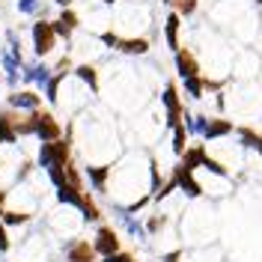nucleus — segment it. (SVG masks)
I'll return each mask as SVG.
<instances>
[{
    "mask_svg": "<svg viewBox=\"0 0 262 262\" xmlns=\"http://www.w3.org/2000/svg\"><path fill=\"white\" fill-rule=\"evenodd\" d=\"M0 90H3V69H0Z\"/></svg>",
    "mask_w": 262,
    "mask_h": 262,
    "instance_id": "2f4dec72",
    "label": "nucleus"
},
{
    "mask_svg": "<svg viewBox=\"0 0 262 262\" xmlns=\"http://www.w3.org/2000/svg\"><path fill=\"white\" fill-rule=\"evenodd\" d=\"M30 217H33L30 212H3L0 221H3L6 227H24V224H30Z\"/></svg>",
    "mask_w": 262,
    "mask_h": 262,
    "instance_id": "aec40b11",
    "label": "nucleus"
},
{
    "mask_svg": "<svg viewBox=\"0 0 262 262\" xmlns=\"http://www.w3.org/2000/svg\"><path fill=\"white\" fill-rule=\"evenodd\" d=\"M149 39L146 36H128V39H116L114 51H119V54H128V57H140V54H149Z\"/></svg>",
    "mask_w": 262,
    "mask_h": 262,
    "instance_id": "9d476101",
    "label": "nucleus"
},
{
    "mask_svg": "<svg viewBox=\"0 0 262 262\" xmlns=\"http://www.w3.org/2000/svg\"><path fill=\"white\" fill-rule=\"evenodd\" d=\"M42 93L36 90V86H18V90H9V96H6V107H12V111H39L42 107Z\"/></svg>",
    "mask_w": 262,
    "mask_h": 262,
    "instance_id": "f03ea898",
    "label": "nucleus"
},
{
    "mask_svg": "<svg viewBox=\"0 0 262 262\" xmlns=\"http://www.w3.org/2000/svg\"><path fill=\"white\" fill-rule=\"evenodd\" d=\"M60 137H63L60 119L54 116V111L42 107V111H39V125H36V140H39V143H54V140H60Z\"/></svg>",
    "mask_w": 262,
    "mask_h": 262,
    "instance_id": "20e7f679",
    "label": "nucleus"
},
{
    "mask_svg": "<svg viewBox=\"0 0 262 262\" xmlns=\"http://www.w3.org/2000/svg\"><path fill=\"white\" fill-rule=\"evenodd\" d=\"M83 194L86 191H78V188H72L69 182L66 185H60V188H54V196H57V203L60 206H66V209H81V203H83Z\"/></svg>",
    "mask_w": 262,
    "mask_h": 262,
    "instance_id": "f8f14e48",
    "label": "nucleus"
},
{
    "mask_svg": "<svg viewBox=\"0 0 262 262\" xmlns=\"http://www.w3.org/2000/svg\"><path fill=\"white\" fill-rule=\"evenodd\" d=\"M83 176L90 179V188H93V191L104 194V188H107V176H111V167H98V164H90V167L83 170Z\"/></svg>",
    "mask_w": 262,
    "mask_h": 262,
    "instance_id": "4468645a",
    "label": "nucleus"
},
{
    "mask_svg": "<svg viewBox=\"0 0 262 262\" xmlns=\"http://www.w3.org/2000/svg\"><path fill=\"white\" fill-rule=\"evenodd\" d=\"M173 60H176V72H179V78L203 75V72H200V60H196V54L191 48H179L176 54H173Z\"/></svg>",
    "mask_w": 262,
    "mask_h": 262,
    "instance_id": "6e6552de",
    "label": "nucleus"
},
{
    "mask_svg": "<svg viewBox=\"0 0 262 262\" xmlns=\"http://www.w3.org/2000/svg\"><path fill=\"white\" fill-rule=\"evenodd\" d=\"M101 262H134V256H131V253H122V250H116V253H111V256H101Z\"/></svg>",
    "mask_w": 262,
    "mask_h": 262,
    "instance_id": "bb28decb",
    "label": "nucleus"
},
{
    "mask_svg": "<svg viewBox=\"0 0 262 262\" xmlns=\"http://www.w3.org/2000/svg\"><path fill=\"white\" fill-rule=\"evenodd\" d=\"M167 6H173V12L179 18H191L196 12V6H200V0H170Z\"/></svg>",
    "mask_w": 262,
    "mask_h": 262,
    "instance_id": "6ab92c4d",
    "label": "nucleus"
},
{
    "mask_svg": "<svg viewBox=\"0 0 262 262\" xmlns=\"http://www.w3.org/2000/svg\"><path fill=\"white\" fill-rule=\"evenodd\" d=\"M51 75H54V69L48 63H42V60H33V63H21V83L24 86H36V90H42L45 81H48Z\"/></svg>",
    "mask_w": 262,
    "mask_h": 262,
    "instance_id": "423d86ee",
    "label": "nucleus"
},
{
    "mask_svg": "<svg viewBox=\"0 0 262 262\" xmlns=\"http://www.w3.org/2000/svg\"><path fill=\"white\" fill-rule=\"evenodd\" d=\"M173 182H176V188L179 191H185L188 196H200L203 194V188H200V182L194 179V173L191 170H185V167H173Z\"/></svg>",
    "mask_w": 262,
    "mask_h": 262,
    "instance_id": "9b49d317",
    "label": "nucleus"
},
{
    "mask_svg": "<svg viewBox=\"0 0 262 262\" xmlns=\"http://www.w3.org/2000/svg\"><path fill=\"white\" fill-rule=\"evenodd\" d=\"M101 3H104V6H114L116 0H101Z\"/></svg>",
    "mask_w": 262,
    "mask_h": 262,
    "instance_id": "7c9ffc66",
    "label": "nucleus"
},
{
    "mask_svg": "<svg viewBox=\"0 0 262 262\" xmlns=\"http://www.w3.org/2000/svg\"><path fill=\"white\" fill-rule=\"evenodd\" d=\"M164 3H170V0H164Z\"/></svg>",
    "mask_w": 262,
    "mask_h": 262,
    "instance_id": "473e14b6",
    "label": "nucleus"
},
{
    "mask_svg": "<svg viewBox=\"0 0 262 262\" xmlns=\"http://www.w3.org/2000/svg\"><path fill=\"white\" fill-rule=\"evenodd\" d=\"M78 214H83L86 224H101V209L96 206V200H93L90 191L83 194V203H81V209H78Z\"/></svg>",
    "mask_w": 262,
    "mask_h": 262,
    "instance_id": "f3484780",
    "label": "nucleus"
},
{
    "mask_svg": "<svg viewBox=\"0 0 262 262\" xmlns=\"http://www.w3.org/2000/svg\"><path fill=\"white\" fill-rule=\"evenodd\" d=\"M54 3H57V6H60V9H69V6H72V3H75V0H54Z\"/></svg>",
    "mask_w": 262,
    "mask_h": 262,
    "instance_id": "c756f323",
    "label": "nucleus"
},
{
    "mask_svg": "<svg viewBox=\"0 0 262 262\" xmlns=\"http://www.w3.org/2000/svg\"><path fill=\"white\" fill-rule=\"evenodd\" d=\"M72 78L75 81H81L93 96H96L98 90H101V81H98V69L93 63H78V66H72Z\"/></svg>",
    "mask_w": 262,
    "mask_h": 262,
    "instance_id": "1a4fd4ad",
    "label": "nucleus"
},
{
    "mask_svg": "<svg viewBox=\"0 0 262 262\" xmlns=\"http://www.w3.org/2000/svg\"><path fill=\"white\" fill-rule=\"evenodd\" d=\"M93 250L98 253V259L101 256H111L116 250H122L119 245V232L114 227H107V224H98L96 227V235H93Z\"/></svg>",
    "mask_w": 262,
    "mask_h": 262,
    "instance_id": "7ed1b4c3",
    "label": "nucleus"
},
{
    "mask_svg": "<svg viewBox=\"0 0 262 262\" xmlns=\"http://www.w3.org/2000/svg\"><path fill=\"white\" fill-rule=\"evenodd\" d=\"M0 33H3V30H0Z\"/></svg>",
    "mask_w": 262,
    "mask_h": 262,
    "instance_id": "f704fd0d",
    "label": "nucleus"
},
{
    "mask_svg": "<svg viewBox=\"0 0 262 262\" xmlns=\"http://www.w3.org/2000/svg\"><path fill=\"white\" fill-rule=\"evenodd\" d=\"M116 39H119V36H116V33H98V42H101V45H107V48H114L116 45Z\"/></svg>",
    "mask_w": 262,
    "mask_h": 262,
    "instance_id": "cd10ccee",
    "label": "nucleus"
},
{
    "mask_svg": "<svg viewBox=\"0 0 262 262\" xmlns=\"http://www.w3.org/2000/svg\"><path fill=\"white\" fill-rule=\"evenodd\" d=\"M179 30H182V18L176 15V12H170V15L164 18V39H167V48L176 51L182 48V42H179Z\"/></svg>",
    "mask_w": 262,
    "mask_h": 262,
    "instance_id": "ddd939ff",
    "label": "nucleus"
},
{
    "mask_svg": "<svg viewBox=\"0 0 262 262\" xmlns=\"http://www.w3.org/2000/svg\"><path fill=\"white\" fill-rule=\"evenodd\" d=\"M256 3H262V0H256Z\"/></svg>",
    "mask_w": 262,
    "mask_h": 262,
    "instance_id": "72a5a7b5",
    "label": "nucleus"
},
{
    "mask_svg": "<svg viewBox=\"0 0 262 262\" xmlns=\"http://www.w3.org/2000/svg\"><path fill=\"white\" fill-rule=\"evenodd\" d=\"M170 131H173V152L182 155L188 149V131H185V125H176V128H170Z\"/></svg>",
    "mask_w": 262,
    "mask_h": 262,
    "instance_id": "412c9836",
    "label": "nucleus"
},
{
    "mask_svg": "<svg viewBox=\"0 0 262 262\" xmlns=\"http://www.w3.org/2000/svg\"><path fill=\"white\" fill-rule=\"evenodd\" d=\"M238 134H242V143H245V146L262 152V134H256V131H250V128H242Z\"/></svg>",
    "mask_w": 262,
    "mask_h": 262,
    "instance_id": "4be33fe9",
    "label": "nucleus"
},
{
    "mask_svg": "<svg viewBox=\"0 0 262 262\" xmlns=\"http://www.w3.org/2000/svg\"><path fill=\"white\" fill-rule=\"evenodd\" d=\"M51 27H54V33H57V39H63V42H72L75 30H72V27H66L60 18H51Z\"/></svg>",
    "mask_w": 262,
    "mask_h": 262,
    "instance_id": "5701e85b",
    "label": "nucleus"
},
{
    "mask_svg": "<svg viewBox=\"0 0 262 262\" xmlns=\"http://www.w3.org/2000/svg\"><path fill=\"white\" fill-rule=\"evenodd\" d=\"M203 158H206V149H203V143H196V146H191V149L182 152V167L194 173L196 167H203Z\"/></svg>",
    "mask_w": 262,
    "mask_h": 262,
    "instance_id": "dca6fc26",
    "label": "nucleus"
},
{
    "mask_svg": "<svg viewBox=\"0 0 262 262\" xmlns=\"http://www.w3.org/2000/svg\"><path fill=\"white\" fill-rule=\"evenodd\" d=\"M12 250V235H9V227L0 221V253H9Z\"/></svg>",
    "mask_w": 262,
    "mask_h": 262,
    "instance_id": "a878e982",
    "label": "nucleus"
},
{
    "mask_svg": "<svg viewBox=\"0 0 262 262\" xmlns=\"http://www.w3.org/2000/svg\"><path fill=\"white\" fill-rule=\"evenodd\" d=\"M182 83H185V93L194 98V101H200V98H203V93H206L203 75H194V78H182Z\"/></svg>",
    "mask_w": 262,
    "mask_h": 262,
    "instance_id": "a211bd4d",
    "label": "nucleus"
},
{
    "mask_svg": "<svg viewBox=\"0 0 262 262\" xmlns=\"http://www.w3.org/2000/svg\"><path fill=\"white\" fill-rule=\"evenodd\" d=\"M60 21H63L66 27H72V30H78V24H81V18H78V12H75L72 6H69V9H63V12H60Z\"/></svg>",
    "mask_w": 262,
    "mask_h": 262,
    "instance_id": "393cba45",
    "label": "nucleus"
},
{
    "mask_svg": "<svg viewBox=\"0 0 262 262\" xmlns=\"http://www.w3.org/2000/svg\"><path fill=\"white\" fill-rule=\"evenodd\" d=\"M164 111H167V128H176V125H182V98H179V90H176V83H167L164 86Z\"/></svg>",
    "mask_w": 262,
    "mask_h": 262,
    "instance_id": "0eeeda50",
    "label": "nucleus"
},
{
    "mask_svg": "<svg viewBox=\"0 0 262 262\" xmlns=\"http://www.w3.org/2000/svg\"><path fill=\"white\" fill-rule=\"evenodd\" d=\"M15 6H18V12H21V15H30V18H36V9L42 6V0H18Z\"/></svg>",
    "mask_w": 262,
    "mask_h": 262,
    "instance_id": "b1692460",
    "label": "nucleus"
},
{
    "mask_svg": "<svg viewBox=\"0 0 262 262\" xmlns=\"http://www.w3.org/2000/svg\"><path fill=\"white\" fill-rule=\"evenodd\" d=\"M179 256H182L179 250H173V253H167V256H164V262H179Z\"/></svg>",
    "mask_w": 262,
    "mask_h": 262,
    "instance_id": "c85d7f7f",
    "label": "nucleus"
},
{
    "mask_svg": "<svg viewBox=\"0 0 262 262\" xmlns=\"http://www.w3.org/2000/svg\"><path fill=\"white\" fill-rule=\"evenodd\" d=\"M63 262H101L93 250V242L86 238H69L63 245Z\"/></svg>",
    "mask_w": 262,
    "mask_h": 262,
    "instance_id": "39448f33",
    "label": "nucleus"
},
{
    "mask_svg": "<svg viewBox=\"0 0 262 262\" xmlns=\"http://www.w3.org/2000/svg\"><path fill=\"white\" fill-rule=\"evenodd\" d=\"M30 42H33V54H36V60H45L48 54L57 51V33L51 27V18H33L30 24Z\"/></svg>",
    "mask_w": 262,
    "mask_h": 262,
    "instance_id": "f257e3e1",
    "label": "nucleus"
},
{
    "mask_svg": "<svg viewBox=\"0 0 262 262\" xmlns=\"http://www.w3.org/2000/svg\"><path fill=\"white\" fill-rule=\"evenodd\" d=\"M232 119H209L206 122V131H203V137L206 140H217V137H227V134H232Z\"/></svg>",
    "mask_w": 262,
    "mask_h": 262,
    "instance_id": "2eb2a0df",
    "label": "nucleus"
}]
</instances>
